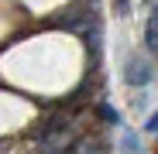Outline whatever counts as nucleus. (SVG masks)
Here are the masks:
<instances>
[{
    "mask_svg": "<svg viewBox=\"0 0 158 154\" xmlns=\"http://www.w3.org/2000/svg\"><path fill=\"white\" fill-rule=\"evenodd\" d=\"M124 147H127V154H138V140H134V137H131V134L124 137Z\"/></svg>",
    "mask_w": 158,
    "mask_h": 154,
    "instance_id": "obj_6",
    "label": "nucleus"
},
{
    "mask_svg": "<svg viewBox=\"0 0 158 154\" xmlns=\"http://www.w3.org/2000/svg\"><path fill=\"white\" fill-rule=\"evenodd\" d=\"M114 7H117L120 17H127V14H131V0H114Z\"/></svg>",
    "mask_w": 158,
    "mask_h": 154,
    "instance_id": "obj_5",
    "label": "nucleus"
},
{
    "mask_svg": "<svg viewBox=\"0 0 158 154\" xmlns=\"http://www.w3.org/2000/svg\"><path fill=\"white\" fill-rule=\"evenodd\" d=\"M144 45H148V51H155V55H158V21H155V17H148V28H144Z\"/></svg>",
    "mask_w": 158,
    "mask_h": 154,
    "instance_id": "obj_3",
    "label": "nucleus"
},
{
    "mask_svg": "<svg viewBox=\"0 0 158 154\" xmlns=\"http://www.w3.org/2000/svg\"><path fill=\"white\" fill-rule=\"evenodd\" d=\"M124 79H127V86H148L151 82V65L141 58V55H131L127 58V69H124Z\"/></svg>",
    "mask_w": 158,
    "mask_h": 154,
    "instance_id": "obj_1",
    "label": "nucleus"
},
{
    "mask_svg": "<svg viewBox=\"0 0 158 154\" xmlns=\"http://www.w3.org/2000/svg\"><path fill=\"white\" fill-rule=\"evenodd\" d=\"M55 24L65 28V31H86L89 24H93V14L83 10V7H69V10H62V17H59Z\"/></svg>",
    "mask_w": 158,
    "mask_h": 154,
    "instance_id": "obj_2",
    "label": "nucleus"
},
{
    "mask_svg": "<svg viewBox=\"0 0 158 154\" xmlns=\"http://www.w3.org/2000/svg\"><path fill=\"white\" fill-rule=\"evenodd\" d=\"M100 116L107 120V123H120V113H117L114 106H107V103H103V106H100Z\"/></svg>",
    "mask_w": 158,
    "mask_h": 154,
    "instance_id": "obj_4",
    "label": "nucleus"
},
{
    "mask_svg": "<svg viewBox=\"0 0 158 154\" xmlns=\"http://www.w3.org/2000/svg\"><path fill=\"white\" fill-rule=\"evenodd\" d=\"M144 130H148V134H158V113H155V116L144 123Z\"/></svg>",
    "mask_w": 158,
    "mask_h": 154,
    "instance_id": "obj_7",
    "label": "nucleus"
}]
</instances>
